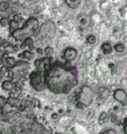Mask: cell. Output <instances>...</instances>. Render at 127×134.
<instances>
[{"label":"cell","instance_id":"obj_1","mask_svg":"<svg viewBox=\"0 0 127 134\" xmlns=\"http://www.w3.org/2000/svg\"><path fill=\"white\" fill-rule=\"evenodd\" d=\"M46 89L56 95H67L79 82V73L75 66L67 63L52 61L43 71Z\"/></svg>","mask_w":127,"mask_h":134},{"label":"cell","instance_id":"obj_2","mask_svg":"<svg viewBox=\"0 0 127 134\" xmlns=\"http://www.w3.org/2000/svg\"><path fill=\"white\" fill-rule=\"evenodd\" d=\"M39 30V24H38L37 19L35 18H30L27 20V22L24 23V26L21 29H18L15 31H12L10 35L15 38L16 41H26L30 38V36H34L38 34Z\"/></svg>","mask_w":127,"mask_h":134},{"label":"cell","instance_id":"obj_3","mask_svg":"<svg viewBox=\"0 0 127 134\" xmlns=\"http://www.w3.org/2000/svg\"><path fill=\"white\" fill-rule=\"evenodd\" d=\"M93 100H94V90L87 85L82 86L78 93V107L87 108L91 104Z\"/></svg>","mask_w":127,"mask_h":134},{"label":"cell","instance_id":"obj_4","mask_svg":"<svg viewBox=\"0 0 127 134\" xmlns=\"http://www.w3.org/2000/svg\"><path fill=\"white\" fill-rule=\"evenodd\" d=\"M29 81L31 87L36 91H43L45 89V83H44V76L42 71H34L29 75Z\"/></svg>","mask_w":127,"mask_h":134},{"label":"cell","instance_id":"obj_5","mask_svg":"<svg viewBox=\"0 0 127 134\" xmlns=\"http://www.w3.org/2000/svg\"><path fill=\"white\" fill-rule=\"evenodd\" d=\"M62 57H63V59L66 60V63L70 64L78 58V50H76L75 47H72V46L66 47V49L62 51Z\"/></svg>","mask_w":127,"mask_h":134},{"label":"cell","instance_id":"obj_6","mask_svg":"<svg viewBox=\"0 0 127 134\" xmlns=\"http://www.w3.org/2000/svg\"><path fill=\"white\" fill-rule=\"evenodd\" d=\"M113 98L123 105L127 104V93L124 89H116L113 93Z\"/></svg>","mask_w":127,"mask_h":134},{"label":"cell","instance_id":"obj_7","mask_svg":"<svg viewBox=\"0 0 127 134\" xmlns=\"http://www.w3.org/2000/svg\"><path fill=\"white\" fill-rule=\"evenodd\" d=\"M52 63L51 58H41V59H36L35 60V67H36V71H44V69L48 67L50 64Z\"/></svg>","mask_w":127,"mask_h":134},{"label":"cell","instance_id":"obj_8","mask_svg":"<svg viewBox=\"0 0 127 134\" xmlns=\"http://www.w3.org/2000/svg\"><path fill=\"white\" fill-rule=\"evenodd\" d=\"M19 57H20L21 59H23V60L30 61V60L34 59L35 54H34V52H32L31 50H24L23 52H21V53L19 54Z\"/></svg>","mask_w":127,"mask_h":134},{"label":"cell","instance_id":"obj_9","mask_svg":"<svg viewBox=\"0 0 127 134\" xmlns=\"http://www.w3.org/2000/svg\"><path fill=\"white\" fill-rule=\"evenodd\" d=\"M101 50L104 54H111L113 52V45L110 42H104L101 45Z\"/></svg>","mask_w":127,"mask_h":134},{"label":"cell","instance_id":"obj_10","mask_svg":"<svg viewBox=\"0 0 127 134\" xmlns=\"http://www.w3.org/2000/svg\"><path fill=\"white\" fill-rule=\"evenodd\" d=\"M113 51H116L117 53L119 54H123L126 52V46L124 43H116L114 45H113Z\"/></svg>","mask_w":127,"mask_h":134},{"label":"cell","instance_id":"obj_11","mask_svg":"<svg viewBox=\"0 0 127 134\" xmlns=\"http://www.w3.org/2000/svg\"><path fill=\"white\" fill-rule=\"evenodd\" d=\"M14 86L15 85L10 80H6V81H4V82L1 83V88L4 89V90H6V91H12L13 88H14Z\"/></svg>","mask_w":127,"mask_h":134},{"label":"cell","instance_id":"obj_12","mask_svg":"<svg viewBox=\"0 0 127 134\" xmlns=\"http://www.w3.org/2000/svg\"><path fill=\"white\" fill-rule=\"evenodd\" d=\"M65 4L67 5L70 8H76V7L80 6L81 1H80V0H66Z\"/></svg>","mask_w":127,"mask_h":134},{"label":"cell","instance_id":"obj_13","mask_svg":"<svg viewBox=\"0 0 127 134\" xmlns=\"http://www.w3.org/2000/svg\"><path fill=\"white\" fill-rule=\"evenodd\" d=\"M24 46H27V47H30V49H34V41L31 40V38H28V40H26L22 43V45H21V47L22 49H24Z\"/></svg>","mask_w":127,"mask_h":134},{"label":"cell","instance_id":"obj_14","mask_svg":"<svg viewBox=\"0 0 127 134\" xmlns=\"http://www.w3.org/2000/svg\"><path fill=\"white\" fill-rule=\"evenodd\" d=\"M85 43L89 44V45H94L96 43V37L95 35H88L87 38H85Z\"/></svg>","mask_w":127,"mask_h":134},{"label":"cell","instance_id":"obj_15","mask_svg":"<svg viewBox=\"0 0 127 134\" xmlns=\"http://www.w3.org/2000/svg\"><path fill=\"white\" fill-rule=\"evenodd\" d=\"M5 61H6V64L8 66H15V64H16L15 58H13V57H6L5 58Z\"/></svg>","mask_w":127,"mask_h":134},{"label":"cell","instance_id":"obj_16","mask_svg":"<svg viewBox=\"0 0 127 134\" xmlns=\"http://www.w3.org/2000/svg\"><path fill=\"white\" fill-rule=\"evenodd\" d=\"M44 53H45V55L48 58H51L52 54L54 53V51H53V49H52L51 46H48V47H45V50H44Z\"/></svg>","mask_w":127,"mask_h":134},{"label":"cell","instance_id":"obj_17","mask_svg":"<svg viewBox=\"0 0 127 134\" xmlns=\"http://www.w3.org/2000/svg\"><path fill=\"white\" fill-rule=\"evenodd\" d=\"M7 102H8V100H7L6 97H4V96H0V109H2V108H4L5 105L7 104Z\"/></svg>","mask_w":127,"mask_h":134},{"label":"cell","instance_id":"obj_18","mask_svg":"<svg viewBox=\"0 0 127 134\" xmlns=\"http://www.w3.org/2000/svg\"><path fill=\"white\" fill-rule=\"evenodd\" d=\"M99 134H118V133L114 130H112V128H107V130H104L103 132H101Z\"/></svg>","mask_w":127,"mask_h":134},{"label":"cell","instance_id":"obj_19","mask_svg":"<svg viewBox=\"0 0 127 134\" xmlns=\"http://www.w3.org/2000/svg\"><path fill=\"white\" fill-rule=\"evenodd\" d=\"M7 24H9V20H7L6 18H2L1 20H0V26L5 27V26H7Z\"/></svg>","mask_w":127,"mask_h":134},{"label":"cell","instance_id":"obj_20","mask_svg":"<svg viewBox=\"0 0 127 134\" xmlns=\"http://www.w3.org/2000/svg\"><path fill=\"white\" fill-rule=\"evenodd\" d=\"M123 131L124 133L127 134V117L125 118V120H124V124H123Z\"/></svg>","mask_w":127,"mask_h":134},{"label":"cell","instance_id":"obj_21","mask_svg":"<svg viewBox=\"0 0 127 134\" xmlns=\"http://www.w3.org/2000/svg\"><path fill=\"white\" fill-rule=\"evenodd\" d=\"M105 118H106V113L104 112L101 117H99V121H101V122H104V120H105Z\"/></svg>","mask_w":127,"mask_h":134},{"label":"cell","instance_id":"obj_22","mask_svg":"<svg viewBox=\"0 0 127 134\" xmlns=\"http://www.w3.org/2000/svg\"><path fill=\"white\" fill-rule=\"evenodd\" d=\"M80 23L82 24V26H84V24H87L88 23V20L85 18H83V19H81V20H80Z\"/></svg>","mask_w":127,"mask_h":134},{"label":"cell","instance_id":"obj_23","mask_svg":"<svg viewBox=\"0 0 127 134\" xmlns=\"http://www.w3.org/2000/svg\"><path fill=\"white\" fill-rule=\"evenodd\" d=\"M51 117H52V119H54V120H57V119L59 118V114H58L57 112H54V113H52V116H51Z\"/></svg>","mask_w":127,"mask_h":134},{"label":"cell","instance_id":"obj_24","mask_svg":"<svg viewBox=\"0 0 127 134\" xmlns=\"http://www.w3.org/2000/svg\"><path fill=\"white\" fill-rule=\"evenodd\" d=\"M36 52H37L38 54H41V55H42V54L44 53V51H43L42 49H39V47H38V49H36Z\"/></svg>","mask_w":127,"mask_h":134},{"label":"cell","instance_id":"obj_25","mask_svg":"<svg viewBox=\"0 0 127 134\" xmlns=\"http://www.w3.org/2000/svg\"><path fill=\"white\" fill-rule=\"evenodd\" d=\"M54 134H62V133H54Z\"/></svg>","mask_w":127,"mask_h":134},{"label":"cell","instance_id":"obj_26","mask_svg":"<svg viewBox=\"0 0 127 134\" xmlns=\"http://www.w3.org/2000/svg\"><path fill=\"white\" fill-rule=\"evenodd\" d=\"M0 110H1V109H0Z\"/></svg>","mask_w":127,"mask_h":134}]
</instances>
